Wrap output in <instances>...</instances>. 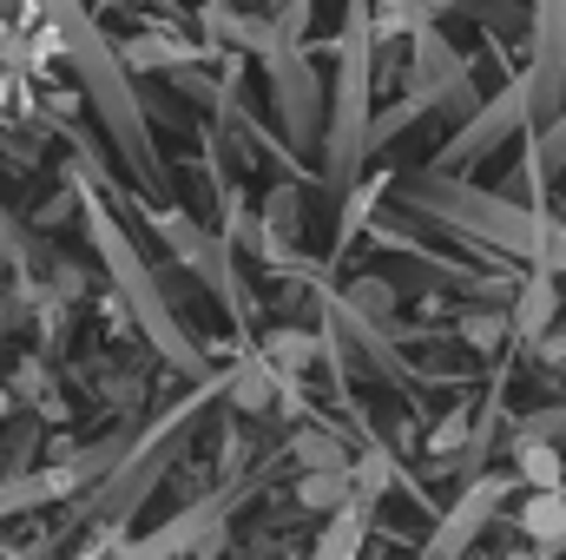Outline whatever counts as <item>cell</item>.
Instances as JSON below:
<instances>
[{"label":"cell","instance_id":"cell-1","mask_svg":"<svg viewBox=\"0 0 566 560\" xmlns=\"http://www.w3.org/2000/svg\"><path fill=\"white\" fill-rule=\"evenodd\" d=\"M501 488H507V481L481 475V481L468 488V501H461V508H454V515L441 521V535H434V548H428V560H454V554H461V548H468V541L481 535V521H488V508L501 501Z\"/></svg>","mask_w":566,"mask_h":560},{"label":"cell","instance_id":"cell-2","mask_svg":"<svg viewBox=\"0 0 566 560\" xmlns=\"http://www.w3.org/2000/svg\"><path fill=\"white\" fill-rule=\"evenodd\" d=\"M514 528H521V541H534L541 554H566V495L560 488H534V495L521 501Z\"/></svg>","mask_w":566,"mask_h":560},{"label":"cell","instance_id":"cell-3","mask_svg":"<svg viewBox=\"0 0 566 560\" xmlns=\"http://www.w3.org/2000/svg\"><path fill=\"white\" fill-rule=\"evenodd\" d=\"M283 390H290V383H283L264 356H251V363L231 370V409H238V416H264V409H277Z\"/></svg>","mask_w":566,"mask_h":560},{"label":"cell","instance_id":"cell-4","mask_svg":"<svg viewBox=\"0 0 566 560\" xmlns=\"http://www.w3.org/2000/svg\"><path fill=\"white\" fill-rule=\"evenodd\" d=\"M554 310H560V290H554L547 271H534V278H521V297H514V310H507V330H514V336H547Z\"/></svg>","mask_w":566,"mask_h":560},{"label":"cell","instance_id":"cell-5","mask_svg":"<svg viewBox=\"0 0 566 560\" xmlns=\"http://www.w3.org/2000/svg\"><path fill=\"white\" fill-rule=\"evenodd\" d=\"M290 462L310 475V468H349V448L336 442V428H323V422H303V428H290Z\"/></svg>","mask_w":566,"mask_h":560},{"label":"cell","instance_id":"cell-6","mask_svg":"<svg viewBox=\"0 0 566 560\" xmlns=\"http://www.w3.org/2000/svg\"><path fill=\"white\" fill-rule=\"evenodd\" d=\"M356 495H349V468H310V475H296V508H310V515H343Z\"/></svg>","mask_w":566,"mask_h":560},{"label":"cell","instance_id":"cell-7","mask_svg":"<svg viewBox=\"0 0 566 560\" xmlns=\"http://www.w3.org/2000/svg\"><path fill=\"white\" fill-rule=\"evenodd\" d=\"M316 350H323V343H316L310 330H296V323H283V330H271V336H264V363L277 370L283 383H290V376H303V370L316 363Z\"/></svg>","mask_w":566,"mask_h":560},{"label":"cell","instance_id":"cell-8","mask_svg":"<svg viewBox=\"0 0 566 560\" xmlns=\"http://www.w3.org/2000/svg\"><path fill=\"white\" fill-rule=\"evenodd\" d=\"M514 468H521V481H527V488H560V481H566V455L547 442V435L514 442Z\"/></svg>","mask_w":566,"mask_h":560},{"label":"cell","instance_id":"cell-9","mask_svg":"<svg viewBox=\"0 0 566 560\" xmlns=\"http://www.w3.org/2000/svg\"><path fill=\"white\" fill-rule=\"evenodd\" d=\"M258 231H264V245L303 231V191H296V185H277V191L264 198V225H258Z\"/></svg>","mask_w":566,"mask_h":560},{"label":"cell","instance_id":"cell-10","mask_svg":"<svg viewBox=\"0 0 566 560\" xmlns=\"http://www.w3.org/2000/svg\"><path fill=\"white\" fill-rule=\"evenodd\" d=\"M13 396H27V403H40L46 416H60V409H66V403L53 396V376H46V363H40V356H27V363L13 370Z\"/></svg>","mask_w":566,"mask_h":560},{"label":"cell","instance_id":"cell-11","mask_svg":"<svg viewBox=\"0 0 566 560\" xmlns=\"http://www.w3.org/2000/svg\"><path fill=\"white\" fill-rule=\"evenodd\" d=\"M349 310H356L363 323H382V317H396V290L382 278H356L349 283Z\"/></svg>","mask_w":566,"mask_h":560},{"label":"cell","instance_id":"cell-12","mask_svg":"<svg viewBox=\"0 0 566 560\" xmlns=\"http://www.w3.org/2000/svg\"><path fill=\"white\" fill-rule=\"evenodd\" d=\"M501 336H507L501 310H461V343L468 350H501Z\"/></svg>","mask_w":566,"mask_h":560},{"label":"cell","instance_id":"cell-13","mask_svg":"<svg viewBox=\"0 0 566 560\" xmlns=\"http://www.w3.org/2000/svg\"><path fill=\"white\" fill-rule=\"evenodd\" d=\"M178 53H185V46H171V40H133V46H126L133 66H165V60H178Z\"/></svg>","mask_w":566,"mask_h":560},{"label":"cell","instance_id":"cell-14","mask_svg":"<svg viewBox=\"0 0 566 560\" xmlns=\"http://www.w3.org/2000/svg\"><path fill=\"white\" fill-rule=\"evenodd\" d=\"M501 560H547L541 548H514V554H501Z\"/></svg>","mask_w":566,"mask_h":560},{"label":"cell","instance_id":"cell-15","mask_svg":"<svg viewBox=\"0 0 566 560\" xmlns=\"http://www.w3.org/2000/svg\"><path fill=\"white\" fill-rule=\"evenodd\" d=\"M13 416V390H0V422Z\"/></svg>","mask_w":566,"mask_h":560},{"label":"cell","instance_id":"cell-16","mask_svg":"<svg viewBox=\"0 0 566 560\" xmlns=\"http://www.w3.org/2000/svg\"><path fill=\"white\" fill-rule=\"evenodd\" d=\"M422 7H428V13H441V7H454V0H422Z\"/></svg>","mask_w":566,"mask_h":560},{"label":"cell","instance_id":"cell-17","mask_svg":"<svg viewBox=\"0 0 566 560\" xmlns=\"http://www.w3.org/2000/svg\"><path fill=\"white\" fill-rule=\"evenodd\" d=\"M547 560H560V554H547Z\"/></svg>","mask_w":566,"mask_h":560},{"label":"cell","instance_id":"cell-18","mask_svg":"<svg viewBox=\"0 0 566 560\" xmlns=\"http://www.w3.org/2000/svg\"><path fill=\"white\" fill-rule=\"evenodd\" d=\"M560 495H566V481H560Z\"/></svg>","mask_w":566,"mask_h":560},{"label":"cell","instance_id":"cell-19","mask_svg":"<svg viewBox=\"0 0 566 560\" xmlns=\"http://www.w3.org/2000/svg\"><path fill=\"white\" fill-rule=\"evenodd\" d=\"M171 560H178V554H171Z\"/></svg>","mask_w":566,"mask_h":560}]
</instances>
